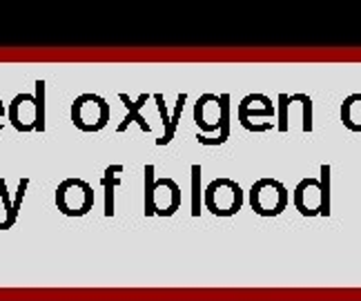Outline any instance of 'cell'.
I'll return each instance as SVG.
<instances>
[{"instance_id":"obj_6","label":"cell","mask_w":361,"mask_h":301,"mask_svg":"<svg viewBox=\"0 0 361 301\" xmlns=\"http://www.w3.org/2000/svg\"><path fill=\"white\" fill-rule=\"evenodd\" d=\"M247 203L259 216H279L288 205V190L276 179H259L247 190Z\"/></svg>"},{"instance_id":"obj_14","label":"cell","mask_w":361,"mask_h":301,"mask_svg":"<svg viewBox=\"0 0 361 301\" xmlns=\"http://www.w3.org/2000/svg\"><path fill=\"white\" fill-rule=\"evenodd\" d=\"M201 214V166H192V216Z\"/></svg>"},{"instance_id":"obj_17","label":"cell","mask_w":361,"mask_h":301,"mask_svg":"<svg viewBox=\"0 0 361 301\" xmlns=\"http://www.w3.org/2000/svg\"><path fill=\"white\" fill-rule=\"evenodd\" d=\"M279 103H281V114H279V130L286 132L288 130V114H286V107H288V97H279Z\"/></svg>"},{"instance_id":"obj_7","label":"cell","mask_w":361,"mask_h":301,"mask_svg":"<svg viewBox=\"0 0 361 301\" xmlns=\"http://www.w3.org/2000/svg\"><path fill=\"white\" fill-rule=\"evenodd\" d=\"M326 174H328V166H324L322 179H303L295 188V205L303 216L330 214V188Z\"/></svg>"},{"instance_id":"obj_8","label":"cell","mask_w":361,"mask_h":301,"mask_svg":"<svg viewBox=\"0 0 361 301\" xmlns=\"http://www.w3.org/2000/svg\"><path fill=\"white\" fill-rule=\"evenodd\" d=\"M7 116H9L11 128H16L18 132H36V99H34V94H30V92L16 94L7 107Z\"/></svg>"},{"instance_id":"obj_5","label":"cell","mask_w":361,"mask_h":301,"mask_svg":"<svg viewBox=\"0 0 361 301\" xmlns=\"http://www.w3.org/2000/svg\"><path fill=\"white\" fill-rule=\"evenodd\" d=\"M94 190L87 181L72 176L59 183L56 192H54V203L61 214L65 216H85L94 208Z\"/></svg>"},{"instance_id":"obj_11","label":"cell","mask_w":361,"mask_h":301,"mask_svg":"<svg viewBox=\"0 0 361 301\" xmlns=\"http://www.w3.org/2000/svg\"><path fill=\"white\" fill-rule=\"evenodd\" d=\"M121 172H123V166H109V168L105 170V176H103V188H105V214H107V216H112V214H114V188L123 183Z\"/></svg>"},{"instance_id":"obj_2","label":"cell","mask_w":361,"mask_h":301,"mask_svg":"<svg viewBox=\"0 0 361 301\" xmlns=\"http://www.w3.org/2000/svg\"><path fill=\"white\" fill-rule=\"evenodd\" d=\"M180 208V188L176 181L161 176L154 179V166L145 168V214L172 216Z\"/></svg>"},{"instance_id":"obj_4","label":"cell","mask_w":361,"mask_h":301,"mask_svg":"<svg viewBox=\"0 0 361 301\" xmlns=\"http://www.w3.org/2000/svg\"><path fill=\"white\" fill-rule=\"evenodd\" d=\"M69 121L78 132H101L109 123V103L99 94H80L69 107Z\"/></svg>"},{"instance_id":"obj_15","label":"cell","mask_w":361,"mask_h":301,"mask_svg":"<svg viewBox=\"0 0 361 301\" xmlns=\"http://www.w3.org/2000/svg\"><path fill=\"white\" fill-rule=\"evenodd\" d=\"M0 199H3V205L7 208V219L3 223H0V230H9L13 223V219H11V203H9V195H7V183H5V179H0Z\"/></svg>"},{"instance_id":"obj_18","label":"cell","mask_w":361,"mask_h":301,"mask_svg":"<svg viewBox=\"0 0 361 301\" xmlns=\"http://www.w3.org/2000/svg\"><path fill=\"white\" fill-rule=\"evenodd\" d=\"M7 114V107H5V103L3 101H0V118H3ZM0 130H3V123H0Z\"/></svg>"},{"instance_id":"obj_3","label":"cell","mask_w":361,"mask_h":301,"mask_svg":"<svg viewBox=\"0 0 361 301\" xmlns=\"http://www.w3.org/2000/svg\"><path fill=\"white\" fill-rule=\"evenodd\" d=\"M243 188L237 181L228 179V176H219L203 190V205L214 216H234L243 208Z\"/></svg>"},{"instance_id":"obj_9","label":"cell","mask_w":361,"mask_h":301,"mask_svg":"<svg viewBox=\"0 0 361 301\" xmlns=\"http://www.w3.org/2000/svg\"><path fill=\"white\" fill-rule=\"evenodd\" d=\"M257 116H274V105L268 97H263V94H250L245 97L239 105V121L245 130H250V123Z\"/></svg>"},{"instance_id":"obj_13","label":"cell","mask_w":361,"mask_h":301,"mask_svg":"<svg viewBox=\"0 0 361 301\" xmlns=\"http://www.w3.org/2000/svg\"><path fill=\"white\" fill-rule=\"evenodd\" d=\"M36 132H45V80H36Z\"/></svg>"},{"instance_id":"obj_16","label":"cell","mask_w":361,"mask_h":301,"mask_svg":"<svg viewBox=\"0 0 361 301\" xmlns=\"http://www.w3.org/2000/svg\"><path fill=\"white\" fill-rule=\"evenodd\" d=\"M27 185H30V179H23V181H20V190H18V197H16V203L11 205V219H13V221L18 219V210H20V203H23V199H25V190H27Z\"/></svg>"},{"instance_id":"obj_10","label":"cell","mask_w":361,"mask_h":301,"mask_svg":"<svg viewBox=\"0 0 361 301\" xmlns=\"http://www.w3.org/2000/svg\"><path fill=\"white\" fill-rule=\"evenodd\" d=\"M118 99L123 101V105H125V107L130 109V114L123 118V123H121V125L116 128V132H125V130H128L130 123H138V125H141V130H143V132H149L152 128H149L147 123H145V118L141 116V112H138V109H141V107L145 105V101L149 99V94H141V97H138L134 103L130 101L128 94H118Z\"/></svg>"},{"instance_id":"obj_12","label":"cell","mask_w":361,"mask_h":301,"mask_svg":"<svg viewBox=\"0 0 361 301\" xmlns=\"http://www.w3.org/2000/svg\"><path fill=\"white\" fill-rule=\"evenodd\" d=\"M185 101H188L185 94H178V105L174 107V114H172V118L168 121V125H165L163 136H161V139H157V145H168V143H172L174 132H176V125H178V118H180V114H183Z\"/></svg>"},{"instance_id":"obj_1","label":"cell","mask_w":361,"mask_h":301,"mask_svg":"<svg viewBox=\"0 0 361 301\" xmlns=\"http://www.w3.org/2000/svg\"><path fill=\"white\" fill-rule=\"evenodd\" d=\"M230 94H203L194 103V123L203 136L197 139L201 145H224L230 139Z\"/></svg>"}]
</instances>
